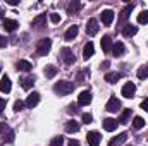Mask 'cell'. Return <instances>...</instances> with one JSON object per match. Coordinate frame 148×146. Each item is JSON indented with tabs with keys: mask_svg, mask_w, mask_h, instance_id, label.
I'll return each mask as SVG.
<instances>
[{
	"mask_svg": "<svg viewBox=\"0 0 148 146\" xmlns=\"http://www.w3.org/2000/svg\"><path fill=\"white\" fill-rule=\"evenodd\" d=\"M53 91H55L57 95H60V96L69 95V93H73L74 91V83H71V81H60V83H55Z\"/></svg>",
	"mask_w": 148,
	"mask_h": 146,
	"instance_id": "obj_1",
	"label": "cell"
},
{
	"mask_svg": "<svg viewBox=\"0 0 148 146\" xmlns=\"http://www.w3.org/2000/svg\"><path fill=\"white\" fill-rule=\"evenodd\" d=\"M50 48H52V40H50V38H41L36 43V55L38 57L47 55V53L50 52Z\"/></svg>",
	"mask_w": 148,
	"mask_h": 146,
	"instance_id": "obj_2",
	"label": "cell"
},
{
	"mask_svg": "<svg viewBox=\"0 0 148 146\" xmlns=\"http://www.w3.org/2000/svg\"><path fill=\"white\" fill-rule=\"evenodd\" d=\"M121 93H122L124 98H133L134 93H136V86H134V83H126V84L122 86Z\"/></svg>",
	"mask_w": 148,
	"mask_h": 146,
	"instance_id": "obj_3",
	"label": "cell"
},
{
	"mask_svg": "<svg viewBox=\"0 0 148 146\" xmlns=\"http://www.w3.org/2000/svg\"><path fill=\"white\" fill-rule=\"evenodd\" d=\"M60 59L67 64V65H71V64H74V53L71 48H67V46H64L62 50H60Z\"/></svg>",
	"mask_w": 148,
	"mask_h": 146,
	"instance_id": "obj_4",
	"label": "cell"
},
{
	"mask_svg": "<svg viewBox=\"0 0 148 146\" xmlns=\"http://www.w3.org/2000/svg\"><path fill=\"white\" fill-rule=\"evenodd\" d=\"M98 33V21L97 19H88V23H86V35H90V36H95Z\"/></svg>",
	"mask_w": 148,
	"mask_h": 146,
	"instance_id": "obj_5",
	"label": "cell"
},
{
	"mask_svg": "<svg viewBox=\"0 0 148 146\" xmlns=\"http://www.w3.org/2000/svg\"><path fill=\"white\" fill-rule=\"evenodd\" d=\"M107 112H110V113H115V112H119L121 110V100H117L115 96H110V100L107 102V107H105Z\"/></svg>",
	"mask_w": 148,
	"mask_h": 146,
	"instance_id": "obj_6",
	"label": "cell"
},
{
	"mask_svg": "<svg viewBox=\"0 0 148 146\" xmlns=\"http://www.w3.org/2000/svg\"><path fill=\"white\" fill-rule=\"evenodd\" d=\"M0 132L3 134V138H5L9 143H12V141H14V131H12L5 122H3V124H0Z\"/></svg>",
	"mask_w": 148,
	"mask_h": 146,
	"instance_id": "obj_7",
	"label": "cell"
},
{
	"mask_svg": "<svg viewBox=\"0 0 148 146\" xmlns=\"http://www.w3.org/2000/svg\"><path fill=\"white\" fill-rule=\"evenodd\" d=\"M86 139H88V145L90 146H100V141H102V138H100V134L97 131H90Z\"/></svg>",
	"mask_w": 148,
	"mask_h": 146,
	"instance_id": "obj_8",
	"label": "cell"
},
{
	"mask_svg": "<svg viewBox=\"0 0 148 146\" xmlns=\"http://www.w3.org/2000/svg\"><path fill=\"white\" fill-rule=\"evenodd\" d=\"M2 26H3V29H5V31H9V33L16 31V29L19 28L17 21H14V19H3V21H2Z\"/></svg>",
	"mask_w": 148,
	"mask_h": 146,
	"instance_id": "obj_9",
	"label": "cell"
},
{
	"mask_svg": "<svg viewBox=\"0 0 148 146\" xmlns=\"http://www.w3.org/2000/svg\"><path fill=\"white\" fill-rule=\"evenodd\" d=\"M90 103H91V93H90V91H83V93L77 96V105L86 107V105H90Z\"/></svg>",
	"mask_w": 148,
	"mask_h": 146,
	"instance_id": "obj_10",
	"label": "cell"
},
{
	"mask_svg": "<svg viewBox=\"0 0 148 146\" xmlns=\"http://www.w3.org/2000/svg\"><path fill=\"white\" fill-rule=\"evenodd\" d=\"M45 24H47V14H40V16H36V17L31 21V26L36 28V29H41Z\"/></svg>",
	"mask_w": 148,
	"mask_h": 146,
	"instance_id": "obj_11",
	"label": "cell"
},
{
	"mask_svg": "<svg viewBox=\"0 0 148 146\" xmlns=\"http://www.w3.org/2000/svg\"><path fill=\"white\" fill-rule=\"evenodd\" d=\"M93 53H95V46H93V43H91V41H88V43L84 45V48H83V59H84V60H88V59H91V57H93Z\"/></svg>",
	"mask_w": 148,
	"mask_h": 146,
	"instance_id": "obj_12",
	"label": "cell"
},
{
	"mask_svg": "<svg viewBox=\"0 0 148 146\" xmlns=\"http://www.w3.org/2000/svg\"><path fill=\"white\" fill-rule=\"evenodd\" d=\"M10 89H12V84H10V79L7 77V76H3L2 79H0V91L2 93H10Z\"/></svg>",
	"mask_w": 148,
	"mask_h": 146,
	"instance_id": "obj_13",
	"label": "cell"
},
{
	"mask_svg": "<svg viewBox=\"0 0 148 146\" xmlns=\"http://www.w3.org/2000/svg\"><path fill=\"white\" fill-rule=\"evenodd\" d=\"M24 103H26V107H28V108L36 107L38 103H40V95H38V93H31V95L26 98V102H24Z\"/></svg>",
	"mask_w": 148,
	"mask_h": 146,
	"instance_id": "obj_14",
	"label": "cell"
},
{
	"mask_svg": "<svg viewBox=\"0 0 148 146\" xmlns=\"http://www.w3.org/2000/svg\"><path fill=\"white\" fill-rule=\"evenodd\" d=\"M79 122H76V120H67L66 122V126H64V129H66V132H69V134H74V132H77L79 131Z\"/></svg>",
	"mask_w": 148,
	"mask_h": 146,
	"instance_id": "obj_15",
	"label": "cell"
},
{
	"mask_svg": "<svg viewBox=\"0 0 148 146\" xmlns=\"http://www.w3.org/2000/svg\"><path fill=\"white\" fill-rule=\"evenodd\" d=\"M77 31H79V28H77L76 24H73V26H69V28H67V31H66L64 38H66L67 41H71V40H74V38L77 36Z\"/></svg>",
	"mask_w": 148,
	"mask_h": 146,
	"instance_id": "obj_16",
	"label": "cell"
},
{
	"mask_svg": "<svg viewBox=\"0 0 148 146\" xmlns=\"http://www.w3.org/2000/svg\"><path fill=\"white\" fill-rule=\"evenodd\" d=\"M124 50H126V46H124L122 41H115L114 46H112V53H114L115 57H121V55L124 53Z\"/></svg>",
	"mask_w": 148,
	"mask_h": 146,
	"instance_id": "obj_17",
	"label": "cell"
},
{
	"mask_svg": "<svg viewBox=\"0 0 148 146\" xmlns=\"http://www.w3.org/2000/svg\"><path fill=\"white\" fill-rule=\"evenodd\" d=\"M112 21H114V12L109 10V9H107V10H103V12H102V23H103L105 26H110Z\"/></svg>",
	"mask_w": 148,
	"mask_h": 146,
	"instance_id": "obj_18",
	"label": "cell"
},
{
	"mask_svg": "<svg viewBox=\"0 0 148 146\" xmlns=\"http://www.w3.org/2000/svg\"><path fill=\"white\" fill-rule=\"evenodd\" d=\"M119 126V122L115 120V119H105L103 120V129L105 131H109V132H112V131H115V127Z\"/></svg>",
	"mask_w": 148,
	"mask_h": 146,
	"instance_id": "obj_19",
	"label": "cell"
},
{
	"mask_svg": "<svg viewBox=\"0 0 148 146\" xmlns=\"http://www.w3.org/2000/svg\"><path fill=\"white\" fill-rule=\"evenodd\" d=\"M126 139H127V134H126V132H121L119 136H115V138L112 139L109 146H121V145H124V143H126Z\"/></svg>",
	"mask_w": 148,
	"mask_h": 146,
	"instance_id": "obj_20",
	"label": "cell"
},
{
	"mask_svg": "<svg viewBox=\"0 0 148 146\" xmlns=\"http://www.w3.org/2000/svg\"><path fill=\"white\" fill-rule=\"evenodd\" d=\"M138 33V28L136 26H133V24H126L124 26V29H122V35L126 38H129V36H134Z\"/></svg>",
	"mask_w": 148,
	"mask_h": 146,
	"instance_id": "obj_21",
	"label": "cell"
},
{
	"mask_svg": "<svg viewBox=\"0 0 148 146\" xmlns=\"http://www.w3.org/2000/svg\"><path fill=\"white\" fill-rule=\"evenodd\" d=\"M112 46H114V45H112V38L110 36H103V38H102V50H103L105 53H109V52H110Z\"/></svg>",
	"mask_w": 148,
	"mask_h": 146,
	"instance_id": "obj_22",
	"label": "cell"
},
{
	"mask_svg": "<svg viewBox=\"0 0 148 146\" xmlns=\"http://www.w3.org/2000/svg\"><path fill=\"white\" fill-rule=\"evenodd\" d=\"M121 77H122V74H121V72H107V74H105V81H107V83H110V84L117 83Z\"/></svg>",
	"mask_w": 148,
	"mask_h": 146,
	"instance_id": "obj_23",
	"label": "cell"
},
{
	"mask_svg": "<svg viewBox=\"0 0 148 146\" xmlns=\"http://www.w3.org/2000/svg\"><path fill=\"white\" fill-rule=\"evenodd\" d=\"M33 69V65L28 62V60H19L17 62V71H23V72H29Z\"/></svg>",
	"mask_w": 148,
	"mask_h": 146,
	"instance_id": "obj_24",
	"label": "cell"
},
{
	"mask_svg": "<svg viewBox=\"0 0 148 146\" xmlns=\"http://www.w3.org/2000/svg\"><path fill=\"white\" fill-rule=\"evenodd\" d=\"M81 7H83V5H81L77 0H76V2H71V3L67 5V14H76V12H79Z\"/></svg>",
	"mask_w": 148,
	"mask_h": 146,
	"instance_id": "obj_25",
	"label": "cell"
},
{
	"mask_svg": "<svg viewBox=\"0 0 148 146\" xmlns=\"http://www.w3.org/2000/svg\"><path fill=\"white\" fill-rule=\"evenodd\" d=\"M33 84H35V77H31V76H29V77H23V79H21V86H23V89H29Z\"/></svg>",
	"mask_w": 148,
	"mask_h": 146,
	"instance_id": "obj_26",
	"label": "cell"
},
{
	"mask_svg": "<svg viewBox=\"0 0 148 146\" xmlns=\"http://www.w3.org/2000/svg\"><path fill=\"white\" fill-rule=\"evenodd\" d=\"M133 127L138 131V129H143L145 127V119L143 117H134L133 119Z\"/></svg>",
	"mask_w": 148,
	"mask_h": 146,
	"instance_id": "obj_27",
	"label": "cell"
},
{
	"mask_svg": "<svg viewBox=\"0 0 148 146\" xmlns=\"http://www.w3.org/2000/svg\"><path fill=\"white\" fill-rule=\"evenodd\" d=\"M131 113H133V110H124L122 113H121V117H119V124H126L127 120H129V117H131Z\"/></svg>",
	"mask_w": 148,
	"mask_h": 146,
	"instance_id": "obj_28",
	"label": "cell"
},
{
	"mask_svg": "<svg viewBox=\"0 0 148 146\" xmlns=\"http://www.w3.org/2000/svg\"><path fill=\"white\" fill-rule=\"evenodd\" d=\"M43 72H45V77H48V79H50V77H53V76L57 74V67H55V65H47Z\"/></svg>",
	"mask_w": 148,
	"mask_h": 146,
	"instance_id": "obj_29",
	"label": "cell"
},
{
	"mask_svg": "<svg viewBox=\"0 0 148 146\" xmlns=\"http://www.w3.org/2000/svg\"><path fill=\"white\" fill-rule=\"evenodd\" d=\"M138 77H140V79H147L148 77V64H143V65H141V67H140V69H138Z\"/></svg>",
	"mask_w": 148,
	"mask_h": 146,
	"instance_id": "obj_30",
	"label": "cell"
},
{
	"mask_svg": "<svg viewBox=\"0 0 148 146\" xmlns=\"http://www.w3.org/2000/svg\"><path fill=\"white\" fill-rule=\"evenodd\" d=\"M133 10V5H129V7H126L122 12H121V16H119V23H124L126 19H127V16H129V12Z\"/></svg>",
	"mask_w": 148,
	"mask_h": 146,
	"instance_id": "obj_31",
	"label": "cell"
},
{
	"mask_svg": "<svg viewBox=\"0 0 148 146\" xmlns=\"http://www.w3.org/2000/svg\"><path fill=\"white\" fill-rule=\"evenodd\" d=\"M138 23L140 24H148V10H143L138 14Z\"/></svg>",
	"mask_w": 148,
	"mask_h": 146,
	"instance_id": "obj_32",
	"label": "cell"
},
{
	"mask_svg": "<svg viewBox=\"0 0 148 146\" xmlns=\"http://www.w3.org/2000/svg\"><path fill=\"white\" fill-rule=\"evenodd\" d=\"M62 145H64V138L62 136L52 138V141H50V146H62Z\"/></svg>",
	"mask_w": 148,
	"mask_h": 146,
	"instance_id": "obj_33",
	"label": "cell"
},
{
	"mask_svg": "<svg viewBox=\"0 0 148 146\" xmlns=\"http://www.w3.org/2000/svg\"><path fill=\"white\" fill-rule=\"evenodd\" d=\"M24 107H26V103H24L23 100H17V102L14 103V110H16V112H21Z\"/></svg>",
	"mask_w": 148,
	"mask_h": 146,
	"instance_id": "obj_34",
	"label": "cell"
},
{
	"mask_svg": "<svg viewBox=\"0 0 148 146\" xmlns=\"http://www.w3.org/2000/svg\"><path fill=\"white\" fill-rule=\"evenodd\" d=\"M50 21H52L53 24H57V23H60V16L55 14V12H52V14H50Z\"/></svg>",
	"mask_w": 148,
	"mask_h": 146,
	"instance_id": "obj_35",
	"label": "cell"
},
{
	"mask_svg": "<svg viewBox=\"0 0 148 146\" xmlns=\"http://www.w3.org/2000/svg\"><path fill=\"white\" fill-rule=\"evenodd\" d=\"M91 120H93V117H91L90 113H83V122H84V124H90Z\"/></svg>",
	"mask_w": 148,
	"mask_h": 146,
	"instance_id": "obj_36",
	"label": "cell"
},
{
	"mask_svg": "<svg viewBox=\"0 0 148 146\" xmlns=\"http://www.w3.org/2000/svg\"><path fill=\"white\" fill-rule=\"evenodd\" d=\"M7 41H9V40H7L5 36H0V48H3V46H7Z\"/></svg>",
	"mask_w": 148,
	"mask_h": 146,
	"instance_id": "obj_37",
	"label": "cell"
},
{
	"mask_svg": "<svg viewBox=\"0 0 148 146\" xmlns=\"http://www.w3.org/2000/svg\"><path fill=\"white\" fill-rule=\"evenodd\" d=\"M140 107H141L143 110H147V112H148V98H145V100L141 102V105H140Z\"/></svg>",
	"mask_w": 148,
	"mask_h": 146,
	"instance_id": "obj_38",
	"label": "cell"
},
{
	"mask_svg": "<svg viewBox=\"0 0 148 146\" xmlns=\"http://www.w3.org/2000/svg\"><path fill=\"white\" fill-rule=\"evenodd\" d=\"M3 110H5V100H3V98H0V113H2Z\"/></svg>",
	"mask_w": 148,
	"mask_h": 146,
	"instance_id": "obj_39",
	"label": "cell"
},
{
	"mask_svg": "<svg viewBox=\"0 0 148 146\" xmlns=\"http://www.w3.org/2000/svg\"><path fill=\"white\" fill-rule=\"evenodd\" d=\"M69 146H79V141H76V139H71V141H69Z\"/></svg>",
	"mask_w": 148,
	"mask_h": 146,
	"instance_id": "obj_40",
	"label": "cell"
},
{
	"mask_svg": "<svg viewBox=\"0 0 148 146\" xmlns=\"http://www.w3.org/2000/svg\"><path fill=\"white\" fill-rule=\"evenodd\" d=\"M109 65H110V62H109V60H105V62H103V64H102V65H100V67H102V69H107V67H109Z\"/></svg>",
	"mask_w": 148,
	"mask_h": 146,
	"instance_id": "obj_41",
	"label": "cell"
},
{
	"mask_svg": "<svg viewBox=\"0 0 148 146\" xmlns=\"http://www.w3.org/2000/svg\"><path fill=\"white\" fill-rule=\"evenodd\" d=\"M0 21H3V19H2V10H0Z\"/></svg>",
	"mask_w": 148,
	"mask_h": 146,
	"instance_id": "obj_42",
	"label": "cell"
},
{
	"mask_svg": "<svg viewBox=\"0 0 148 146\" xmlns=\"http://www.w3.org/2000/svg\"><path fill=\"white\" fill-rule=\"evenodd\" d=\"M0 71H2V69H0Z\"/></svg>",
	"mask_w": 148,
	"mask_h": 146,
	"instance_id": "obj_43",
	"label": "cell"
}]
</instances>
